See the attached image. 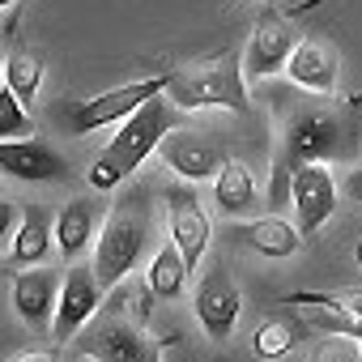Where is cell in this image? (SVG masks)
Returning a JSON list of instances; mask_svg holds the SVG:
<instances>
[{"label":"cell","instance_id":"4fadbf2b","mask_svg":"<svg viewBox=\"0 0 362 362\" xmlns=\"http://www.w3.org/2000/svg\"><path fill=\"white\" fill-rule=\"evenodd\" d=\"M162 162L184 179V184H201V179H218L222 170V145L214 136H201V132H166V141L158 145Z\"/></svg>","mask_w":362,"mask_h":362},{"label":"cell","instance_id":"ffe728a7","mask_svg":"<svg viewBox=\"0 0 362 362\" xmlns=\"http://www.w3.org/2000/svg\"><path fill=\"white\" fill-rule=\"evenodd\" d=\"M214 201H218V209L226 218H247L252 214V205H256V179H252V170L243 162H235V158L222 162V170L214 179Z\"/></svg>","mask_w":362,"mask_h":362},{"label":"cell","instance_id":"1f68e13d","mask_svg":"<svg viewBox=\"0 0 362 362\" xmlns=\"http://www.w3.org/2000/svg\"><path fill=\"white\" fill-rule=\"evenodd\" d=\"M9 5H13V0H0V9H9Z\"/></svg>","mask_w":362,"mask_h":362},{"label":"cell","instance_id":"7c38bea8","mask_svg":"<svg viewBox=\"0 0 362 362\" xmlns=\"http://www.w3.org/2000/svg\"><path fill=\"white\" fill-rule=\"evenodd\" d=\"M294 47H298V39H294L290 22H286L281 13H264V18H256V30H252V39H247L243 73H247L252 81H269V77H277V73L286 69V60H290Z\"/></svg>","mask_w":362,"mask_h":362},{"label":"cell","instance_id":"f546056e","mask_svg":"<svg viewBox=\"0 0 362 362\" xmlns=\"http://www.w3.org/2000/svg\"><path fill=\"white\" fill-rule=\"evenodd\" d=\"M0 90H5V39H0Z\"/></svg>","mask_w":362,"mask_h":362},{"label":"cell","instance_id":"9c48e42d","mask_svg":"<svg viewBox=\"0 0 362 362\" xmlns=\"http://www.w3.org/2000/svg\"><path fill=\"white\" fill-rule=\"evenodd\" d=\"M98 303H103V286H98V277H94V264H73V269L64 273L60 303H56V320H52L56 345L73 341V337L90 324V315L98 311Z\"/></svg>","mask_w":362,"mask_h":362},{"label":"cell","instance_id":"7402d4cb","mask_svg":"<svg viewBox=\"0 0 362 362\" xmlns=\"http://www.w3.org/2000/svg\"><path fill=\"white\" fill-rule=\"evenodd\" d=\"M303 320H286V315H273V320H264L260 328H256V337H252V349H256V358H264V362H273V358H286L298 341H303Z\"/></svg>","mask_w":362,"mask_h":362},{"label":"cell","instance_id":"4316f807","mask_svg":"<svg viewBox=\"0 0 362 362\" xmlns=\"http://www.w3.org/2000/svg\"><path fill=\"white\" fill-rule=\"evenodd\" d=\"M341 192L354 201V205H362V166H354L349 175H345V184H341Z\"/></svg>","mask_w":362,"mask_h":362},{"label":"cell","instance_id":"83f0119b","mask_svg":"<svg viewBox=\"0 0 362 362\" xmlns=\"http://www.w3.org/2000/svg\"><path fill=\"white\" fill-rule=\"evenodd\" d=\"M13 222H18V209H13V201H5V197H0V243L9 239Z\"/></svg>","mask_w":362,"mask_h":362},{"label":"cell","instance_id":"9a60e30c","mask_svg":"<svg viewBox=\"0 0 362 362\" xmlns=\"http://www.w3.org/2000/svg\"><path fill=\"white\" fill-rule=\"evenodd\" d=\"M286 77L294 81V86H303V90H311V94H337V77H341V69H337V56L324 47V43H311V39H298V47L290 52V60H286Z\"/></svg>","mask_w":362,"mask_h":362},{"label":"cell","instance_id":"603a6c76","mask_svg":"<svg viewBox=\"0 0 362 362\" xmlns=\"http://www.w3.org/2000/svg\"><path fill=\"white\" fill-rule=\"evenodd\" d=\"M281 307H294V311H332V315H362V286L337 290V294L294 290V294H281Z\"/></svg>","mask_w":362,"mask_h":362},{"label":"cell","instance_id":"d4e9b609","mask_svg":"<svg viewBox=\"0 0 362 362\" xmlns=\"http://www.w3.org/2000/svg\"><path fill=\"white\" fill-rule=\"evenodd\" d=\"M303 328L328 332V337H349L362 345V315H332V311H303Z\"/></svg>","mask_w":362,"mask_h":362},{"label":"cell","instance_id":"52a82bcc","mask_svg":"<svg viewBox=\"0 0 362 362\" xmlns=\"http://www.w3.org/2000/svg\"><path fill=\"white\" fill-rule=\"evenodd\" d=\"M166 209H170V243L179 247V256H184V264L192 273V269H201V256L209 252V239H214L209 214L192 184L166 188Z\"/></svg>","mask_w":362,"mask_h":362},{"label":"cell","instance_id":"30bf717a","mask_svg":"<svg viewBox=\"0 0 362 362\" xmlns=\"http://www.w3.org/2000/svg\"><path fill=\"white\" fill-rule=\"evenodd\" d=\"M0 175L18 179V184H56V179L73 175V166L64 153H56V145L26 136V141H0Z\"/></svg>","mask_w":362,"mask_h":362},{"label":"cell","instance_id":"44dd1931","mask_svg":"<svg viewBox=\"0 0 362 362\" xmlns=\"http://www.w3.org/2000/svg\"><path fill=\"white\" fill-rule=\"evenodd\" d=\"M145 281H149V294H158V298H166V303L184 294V286H188V264H184V256H179L175 243H162V247L153 252Z\"/></svg>","mask_w":362,"mask_h":362},{"label":"cell","instance_id":"4dcf8cb0","mask_svg":"<svg viewBox=\"0 0 362 362\" xmlns=\"http://www.w3.org/2000/svg\"><path fill=\"white\" fill-rule=\"evenodd\" d=\"M354 256H358V264H362V239H358V252H354Z\"/></svg>","mask_w":362,"mask_h":362},{"label":"cell","instance_id":"7a4b0ae2","mask_svg":"<svg viewBox=\"0 0 362 362\" xmlns=\"http://www.w3.org/2000/svg\"><path fill=\"white\" fill-rule=\"evenodd\" d=\"M166 98L175 111H205V107H226L235 115L252 111L247 94V73L239 52H218L197 64H179L166 73Z\"/></svg>","mask_w":362,"mask_h":362},{"label":"cell","instance_id":"8fae6325","mask_svg":"<svg viewBox=\"0 0 362 362\" xmlns=\"http://www.w3.org/2000/svg\"><path fill=\"white\" fill-rule=\"evenodd\" d=\"M192 307H197L201 328H205L214 341H226V337L235 332V324H239L243 294H239V286L230 281L226 269H209V273L197 281V290H192Z\"/></svg>","mask_w":362,"mask_h":362},{"label":"cell","instance_id":"5b68a950","mask_svg":"<svg viewBox=\"0 0 362 362\" xmlns=\"http://www.w3.org/2000/svg\"><path fill=\"white\" fill-rule=\"evenodd\" d=\"M158 94H166V77H145V81H132V86H115V90H103L94 98H69V103L56 107V128L64 136H90L107 124H124L128 115H136Z\"/></svg>","mask_w":362,"mask_h":362},{"label":"cell","instance_id":"484cf974","mask_svg":"<svg viewBox=\"0 0 362 362\" xmlns=\"http://www.w3.org/2000/svg\"><path fill=\"white\" fill-rule=\"evenodd\" d=\"M315 362H362V345L349 337H332L328 345H320Z\"/></svg>","mask_w":362,"mask_h":362},{"label":"cell","instance_id":"cb8c5ba5","mask_svg":"<svg viewBox=\"0 0 362 362\" xmlns=\"http://www.w3.org/2000/svg\"><path fill=\"white\" fill-rule=\"evenodd\" d=\"M26 136H30V115L22 98L5 86L0 90V141H26Z\"/></svg>","mask_w":362,"mask_h":362},{"label":"cell","instance_id":"5bb4252c","mask_svg":"<svg viewBox=\"0 0 362 362\" xmlns=\"http://www.w3.org/2000/svg\"><path fill=\"white\" fill-rule=\"evenodd\" d=\"M60 273L56 269H18L13 277V311L30 324V328H52L56 320V303H60Z\"/></svg>","mask_w":362,"mask_h":362},{"label":"cell","instance_id":"d6986e66","mask_svg":"<svg viewBox=\"0 0 362 362\" xmlns=\"http://www.w3.org/2000/svg\"><path fill=\"white\" fill-rule=\"evenodd\" d=\"M9 39L13 43L5 52V86L22 98V107H30L39 86H43V60H39V52L26 39H18V30H9Z\"/></svg>","mask_w":362,"mask_h":362},{"label":"cell","instance_id":"ac0fdd59","mask_svg":"<svg viewBox=\"0 0 362 362\" xmlns=\"http://www.w3.org/2000/svg\"><path fill=\"white\" fill-rule=\"evenodd\" d=\"M52 239H56V218H52L43 205H26V209H22V226H18V239H13L9 260H13L18 269H35V260L47 256Z\"/></svg>","mask_w":362,"mask_h":362},{"label":"cell","instance_id":"ba28073f","mask_svg":"<svg viewBox=\"0 0 362 362\" xmlns=\"http://www.w3.org/2000/svg\"><path fill=\"white\" fill-rule=\"evenodd\" d=\"M290 201H294V214H298V235L311 239L337 214V179H332V170L324 162L298 166L290 175Z\"/></svg>","mask_w":362,"mask_h":362},{"label":"cell","instance_id":"e0dca14e","mask_svg":"<svg viewBox=\"0 0 362 362\" xmlns=\"http://www.w3.org/2000/svg\"><path fill=\"white\" fill-rule=\"evenodd\" d=\"M235 239H239V243H247L252 252L269 256V260H286V256H294V252L303 247V235H298V226H290L281 214H269V218L243 222V226L235 230Z\"/></svg>","mask_w":362,"mask_h":362},{"label":"cell","instance_id":"f1b7e54d","mask_svg":"<svg viewBox=\"0 0 362 362\" xmlns=\"http://www.w3.org/2000/svg\"><path fill=\"white\" fill-rule=\"evenodd\" d=\"M13 362H60V349H56V345H43V349H30V354H18Z\"/></svg>","mask_w":362,"mask_h":362},{"label":"cell","instance_id":"3957f363","mask_svg":"<svg viewBox=\"0 0 362 362\" xmlns=\"http://www.w3.org/2000/svg\"><path fill=\"white\" fill-rule=\"evenodd\" d=\"M170 124H175V107H170V98L166 94H158V98H149L136 115H128L124 124H119V132L107 141V149L90 162V188L94 192H111V188H119L124 179L166 141V132H170Z\"/></svg>","mask_w":362,"mask_h":362},{"label":"cell","instance_id":"6da1fadb","mask_svg":"<svg viewBox=\"0 0 362 362\" xmlns=\"http://www.w3.org/2000/svg\"><path fill=\"white\" fill-rule=\"evenodd\" d=\"M362 132V107H324V103H307L298 111L286 115V136H281V170H298L324 158H349Z\"/></svg>","mask_w":362,"mask_h":362},{"label":"cell","instance_id":"8992f818","mask_svg":"<svg viewBox=\"0 0 362 362\" xmlns=\"http://www.w3.org/2000/svg\"><path fill=\"white\" fill-rule=\"evenodd\" d=\"M73 349L90 362H162V341L119 315L81 328L73 337Z\"/></svg>","mask_w":362,"mask_h":362},{"label":"cell","instance_id":"2e32d148","mask_svg":"<svg viewBox=\"0 0 362 362\" xmlns=\"http://www.w3.org/2000/svg\"><path fill=\"white\" fill-rule=\"evenodd\" d=\"M103 218V201L98 197H77L56 214V247L64 252V260H77L90 243H94V226Z\"/></svg>","mask_w":362,"mask_h":362},{"label":"cell","instance_id":"277c9868","mask_svg":"<svg viewBox=\"0 0 362 362\" xmlns=\"http://www.w3.org/2000/svg\"><path fill=\"white\" fill-rule=\"evenodd\" d=\"M149 235H153V214H149V192L145 188H132V192H119L107 222H103V235H98V247H94V277L103 290H111L115 281H124L149 252Z\"/></svg>","mask_w":362,"mask_h":362}]
</instances>
